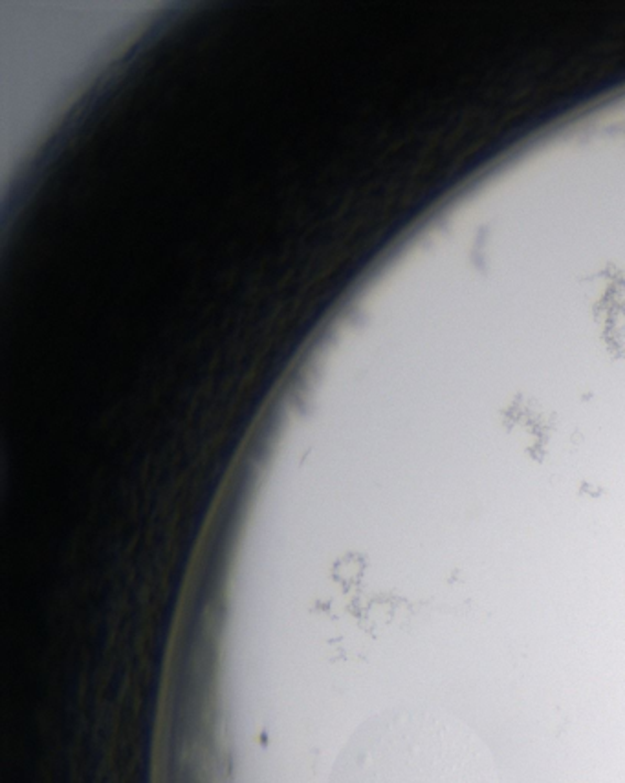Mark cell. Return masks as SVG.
I'll return each mask as SVG.
<instances>
[{"instance_id": "cell-1", "label": "cell", "mask_w": 625, "mask_h": 783, "mask_svg": "<svg viewBox=\"0 0 625 783\" xmlns=\"http://www.w3.org/2000/svg\"><path fill=\"white\" fill-rule=\"evenodd\" d=\"M329 783H505L492 758L453 719L400 707L363 721L338 754Z\"/></svg>"}]
</instances>
